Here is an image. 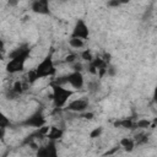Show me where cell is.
<instances>
[{"label": "cell", "instance_id": "cell-1", "mask_svg": "<svg viewBox=\"0 0 157 157\" xmlns=\"http://www.w3.org/2000/svg\"><path fill=\"white\" fill-rule=\"evenodd\" d=\"M29 52H31V49L27 45H22L20 48H17L16 50H13L10 54V61L6 65V70L10 74L22 71L23 66H25V63H26V60L29 55Z\"/></svg>", "mask_w": 157, "mask_h": 157}, {"label": "cell", "instance_id": "cell-2", "mask_svg": "<svg viewBox=\"0 0 157 157\" xmlns=\"http://www.w3.org/2000/svg\"><path fill=\"white\" fill-rule=\"evenodd\" d=\"M52 88H53V102H54V105L56 108H61L66 104V102L69 101V98L74 94V91L71 90H67V88H64L63 86L60 85H55L52 82Z\"/></svg>", "mask_w": 157, "mask_h": 157}, {"label": "cell", "instance_id": "cell-3", "mask_svg": "<svg viewBox=\"0 0 157 157\" xmlns=\"http://www.w3.org/2000/svg\"><path fill=\"white\" fill-rule=\"evenodd\" d=\"M33 71H34V74H36L37 80H38V78H43V77H48V76H53L56 70H55V66H54V63H53L52 54H48V55L38 64V66H37Z\"/></svg>", "mask_w": 157, "mask_h": 157}, {"label": "cell", "instance_id": "cell-4", "mask_svg": "<svg viewBox=\"0 0 157 157\" xmlns=\"http://www.w3.org/2000/svg\"><path fill=\"white\" fill-rule=\"evenodd\" d=\"M53 83L60 85V86H63L64 83H70L74 88L80 90V88H82V86H83V76H82V74H81L80 71H72V72H70V74L66 75V76L59 77V78L55 80Z\"/></svg>", "mask_w": 157, "mask_h": 157}, {"label": "cell", "instance_id": "cell-5", "mask_svg": "<svg viewBox=\"0 0 157 157\" xmlns=\"http://www.w3.org/2000/svg\"><path fill=\"white\" fill-rule=\"evenodd\" d=\"M22 125L31 126V128H38V129L45 126V118H44L42 110H37L33 114H31L28 118H26L22 121Z\"/></svg>", "mask_w": 157, "mask_h": 157}, {"label": "cell", "instance_id": "cell-6", "mask_svg": "<svg viewBox=\"0 0 157 157\" xmlns=\"http://www.w3.org/2000/svg\"><path fill=\"white\" fill-rule=\"evenodd\" d=\"M36 156L37 157H59L55 141H49L47 145L38 147Z\"/></svg>", "mask_w": 157, "mask_h": 157}, {"label": "cell", "instance_id": "cell-7", "mask_svg": "<svg viewBox=\"0 0 157 157\" xmlns=\"http://www.w3.org/2000/svg\"><path fill=\"white\" fill-rule=\"evenodd\" d=\"M90 36V29H88V26L86 25V22L83 20H77L74 29H72V33H71V38H80V39H87Z\"/></svg>", "mask_w": 157, "mask_h": 157}, {"label": "cell", "instance_id": "cell-8", "mask_svg": "<svg viewBox=\"0 0 157 157\" xmlns=\"http://www.w3.org/2000/svg\"><path fill=\"white\" fill-rule=\"evenodd\" d=\"M32 11L39 15H49L50 10H49V2L47 0H36L32 2L31 5Z\"/></svg>", "mask_w": 157, "mask_h": 157}, {"label": "cell", "instance_id": "cell-9", "mask_svg": "<svg viewBox=\"0 0 157 157\" xmlns=\"http://www.w3.org/2000/svg\"><path fill=\"white\" fill-rule=\"evenodd\" d=\"M88 107V102L86 99L78 98V99H74L67 104V109L71 112H76V113H81L83 110H86Z\"/></svg>", "mask_w": 157, "mask_h": 157}, {"label": "cell", "instance_id": "cell-10", "mask_svg": "<svg viewBox=\"0 0 157 157\" xmlns=\"http://www.w3.org/2000/svg\"><path fill=\"white\" fill-rule=\"evenodd\" d=\"M63 134H64V131L61 129H59L56 126H50V130H49L47 137L49 139V141H55V140L60 139L63 136Z\"/></svg>", "mask_w": 157, "mask_h": 157}, {"label": "cell", "instance_id": "cell-11", "mask_svg": "<svg viewBox=\"0 0 157 157\" xmlns=\"http://www.w3.org/2000/svg\"><path fill=\"white\" fill-rule=\"evenodd\" d=\"M135 140L134 139H130V137H123L120 140V146L126 151V152H131L135 147Z\"/></svg>", "mask_w": 157, "mask_h": 157}, {"label": "cell", "instance_id": "cell-12", "mask_svg": "<svg viewBox=\"0 0 157 157\" xmlns=\"http://www.w3.org/2000/svg\"><path fill=\"white\" fill-rule=\"evenodd\" d=\"M115 126H121V128H125V129H132L135 126V124L130 120V119H123V120H117L114 123Z\"/></svg>", "mask_w": 157, "mask_h": 157}, {"label": "cell", "instance_id": "cell-13", "mask_svg": "<svg viewBox=\"0 0 157 157\" xmlns=\"http://www.w3.org/2000/svg\"><path fill=\"white\" fill-rule=\"evenodd\" d=\"M69 44L71 48H75V49H80L85 45V40L83 39H80V38H70L69 40Z\"/></svg>", "mask_w": 157, "mask_h": 157}, {"label": "cell", "instance_id": "cell-14", "mask_svg": "<svg viewBox=\"0 0 157 157\" xmlns=\"http://www.w3.org/2000/svg\"><path fill=\"white\" fill-rule=\"evenodd\" d=\"M151 121L150 120H147V119H140V120H137L136 123H135V126L136 128H140V129H145V128H148V126H151Z\"/></svg>", "mask_w": 157, "mask_h": 157}, {"label": "cell", "instance_id": "cell-15", "mask_svg": "<svg viewBox=\"0 0 157 157\" xmlns=\"http://www.w3.org/2000/svg\"><path fill=\"white\" fill-rule=\"evenodd\" d=\"M81 58H82L83 60H86V61H88V63H91V61H92V60L94 59L90 49H86V50H83V52L81 53Z\"/></svg>", "mask_w": 157, "mask_h": 157}, {"label": "cell", "instance_id": "cell-16", "mask_svg": "<svg viewBox=\"0 0 157 157\" xmlns=\"http://www.w3.org/2000/svg\"><path fill=\"white\" fill-rule=\"evenodd\" d=\"M17 96L20 94V93H22V91L25 90L23 88V85H22V82H20V81H17V82H15V85L12 86V88H11Z\"/></svg>", "mask_w": 157, "mask_h": 157}, {"label": "cell", "instance_id": "cell-17", "mask_svg": "<svg viewBox=\"0 0 157 157\" xmlns=\"http://www.w3.org/2000/svg\"><path fill=\"white\" fill-rule=\"evenodd\" d=\"M134 140H135V144H137V145L145 144V142H147V136L145 134H139V135H136V137Z\"/></svg>", "mask_w": 157, "mask_h": 157}, {"label": "cell", "instance_id": "cell-18", "mask_svg": "<svg viewBox=\"0 0 157 157\" xmlns=\"http://www.w3.org/2000/svg\"><path fill=\"white\" fill-rule=\"evenodd\" d=\"M101 134H102V128L98 126V128H94V129L90 132V137H91V139H96V137H98Z\"/></svg>", "mask_w": 157, "mask_h": 157}, {"label": "cell", "instance_id": "cell-19", "mask_svg": "<svg viewBox=\"0 0 157 157\" xmlns=\"http://www.w3.org/2000/svg\"><path fill=\"white\" fill-rule=\"evenodd\" d=\"M7 125H10V120L4 114H1V117H0V128L1 129H5Z\"/></svg>", "mask_w": 157, "mask_h": 157}, {"label": "cell", "instance_id": "cell-20", "mask_svg": "<svg viewBox=\"0 0 157 157\" xmlns=\"http://www.w3.org/2000/svg\"><path fill=\"white\" fill-rule=\"evenodd\" d=\"M76 60V55L75 54H69L66 58H65V61L66 63H75Z\"/></svg>", "mask_w": 157, "mask_h": 157}, {"label": "cell", "instance_id": "cell-21", "mask_svg": "<svg viewBox=\"0 0 157 157\" xmlns=\"http://www.w3.org/2000/svg\"><path fill=\"white\" fill-rule=\"evenodd\" d=\"M119 5H120V2L118 0H112V1H108V4H107V6H109V7H118Z\"/></svg>", "mask_w": 157, "mask_h": 157}, {"label": "cell", "instance_id": "cell-22", "mask_svg": "<svg viewBox=\"0 0 157 157\" xmlns=\"http://www.w3.org/2000/svg\"><path fill=\"white\" fill-rule=\"evenodd\" d=\"M115 72H117V70H115L114 66H108V69H107V74H108V76H114Z\"/></svg>", "mask_w": 157, "mask_h": 157}, {"label": "cell", "instance_id": "cell-23", "mask_svg": "<svg viewBox=\"0 0 157 157\" xmlns=\"http://www.w3.org/2000/svg\"><path fill=\"white\" fill-rule=\"evenodd\" d=\"M81 70H82V65L76 63V64L74 65V71H80V72H81Z\"/></svg>", "mask_w": 157, "mask_h": 157}, {"label": "cell", "instance_id": "cell-24", "mask_svg": "<svg viewBox=\"0 0 157 157\" xmlns=\"http://www.w3.org/2000/svg\"><path fill=\"white\" fill-rule=\"evenodd\" d=\"M153 101H155V103L157 104V86L155 87V91H153Z\"/></svg>", "mask_w": 157, "mask_h": 157}, {"label": "cell", "instance_id": "cell-25", "mask_svg": "<svg viewBox=\"0 0 157 157\" xmlns=\"http://www.w3.org/2000/svg\"><path fill=\"white\" fill-rule=\"evenodd\" d=\"M85 117H86V118H87V119H91V118H92V117H93V114H92V113H88V114H86V115H85Z\"/></svg>", "mask_w": 157, "mask_h": 157}]
</instances>
